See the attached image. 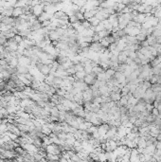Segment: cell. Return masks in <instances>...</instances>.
Masks as SVG:
<instances>
[{
	"label": "cell",
	"mask_w": 161,
	"mask_h": 162,
	"mask_svg": "<svg viewBox=\"0 0 161 162\" xmlns=\"http://www.w3.org/2000/svg\"><path fill=\"white\" fill-rule=\"evenodd\" d=\"M44 10H45V6L42 5V4H39V5L35 6V7H31L30 8V12L36 17L40 16L44 12Z\"/></svg>",
	"instance_id": "6da1fadb"
},
{
	"label": "cell",
	"mask_w": 161,
	"mask_h": 162,
	"mask_svg": "<svg viewBox=\"0 0 161 162\" xmlns=\"http://www.w3.org/2000/svg\"><path fill=\"white\" fill-rule=\"evenodd\" d=\"M36 67L38 68V70L40 71V73L45 75V76H48L49 73H50V67L49 66H46V65H43L42 63H38Z\"/></svg>",
	"instance_id": "7a4b0ae2"
},
{
	"label": "cell",
	"mask_w": 161,
	"mask_h": 162,
	"mask_svg": "<svg viewBox=\"0 0 161 162\" xmlns=\"http://www.w3.org/2000/svg\"><path fill=\"white\" fill-rule=\"evenodd\" d=\"M96 80H97V75L94 74V73H91V74H86L85 75V79H84V82L88 86H90V85H94V83L96 82Z\"/></svg>",
	"instance_id": "3957f363"
},
{
	"label": "cell",
	"mask_w": 161,
	"mask_h": 162,
	"mask_svg": "<svg viewBox=\"0 0 161 162\" xmlns=\"http://www.w3.org/2000/svg\"><path fill=\"white\" fill-rule=\"evenodd\" d=\"M83 100H84V103L85 102H92L93 95H92V90L90 88H88L87 90L83 92Z\"/></svg>",
	"instance_id": "277c9868"
},
{
	"label": "cell",
	"mask_w": 161,
	"mask_h": 162,
	"mask_svg": "<svg viewBox=\"0 0 161 162\" xmlns=\"http://www.w3.org/2000/svg\"><path fill=\"white\" fill-rule=\"evenodd\" d=\"M109 129H110V126L108 123H102L101 126L98 127V133L100 136H105L106 133L109 131Z\"/></svg>",
	"instance_id": "5b68a950"
},
{
	"label": "cell",
	"mask_w": 161,
	"mask_h": 162,
	"mask_svg": "<svg viewBox=\"0 0 161 162\" xmlns=\"http://www.w3.org/2000/svg\"><path fill=\"white\" fill-rule=\"evenodd\" d=\"M30 59L28 58V57H25V56H22L18 59V66H21V67H29L30 66Z\"/></svg>",
	"instance_id": "8992f818"
},
{
	"label": "cell",
	"mask_w": 161,
	"mask_h": 162,
	"mask_svg": "<svg viewBox=\"0 0 161 162\" xmlns=\"http://www.w3.org/2000/svg\"><path fill=\"white\" fill-rule=\"evenodd\" d=\"M56 48H58L60 50L68 51L69 50V44L65 41H59L56 45Z\"/></svg>",
	"instance_id": "52a82bcc"
},
{
	"label": "cell",
	"mask_w": 161,
	"mask_h": 162,
	"mask_svg": "<svg viewBox=\"0 0 161 162\" xmlns=\"http://www.w3.org/2000/svg\"><path fill=\"white\" fill-rule=\"evenodd\" d=\"M95 17H96L98 20H100V21L102 22V21H103V20L108 19L109 15H108V14H106V13L103 11V9H102V10H100V11H98V12L96 13Z\"/></svg>",
	"instance_id": "ba28073f"
},
{
	"label": "cell",
	"mask_w": 161,
	"mask_h": 162,
	"mask_svg": "<svg viewBox=\"0 0 161 162\" xmlns=\"http://www.w3.org/2000/svg\"><path fill=\"white\" fill-rule=\"evenodd\" d=\"M48 39L52 42H59L60 39H61V36L54 30V31H50L48 33Z\"/></svg>",
	"instance_id": "9c48e42d"
},
{
	"label": "cell",
	"mask_w": 161,
	"mask_h": 162,
	"mask_svg": "<svg viewBox=\"0 0 161 162\" xmlns=\"http://www.w3.org/2000/svg\"><path fill=\"white\" fill-rule=\"evenodd\" d=\"M127 55L124 53V51L120 52L118 57V60H119V65H123V64H126V60H127Z\"/></svg>",
	"instance_id": "30bf717a"
},
{
	"label": "cell",
	"mask_w": 161,
	"mask_h": 162,
	"mask_svg": "<svg viewBox=\"0 0 161 162\" xmlns=\"http://www.w3.org/2000/svg\"><path fill=\"white\" fill-rule=\"evenodd\" d=\"M17 77H18V79L25 85V86H30V85H31V82L29 81V80H28L27 78L25 77V75H22V74H18L17 75Z\"/></svg>",
	"instance_id": "8fae6325"
},
{
	"label": "cell",
	"mask_w": 161,
	"mask_h": 162,
	"mask_svg": "<svg viewBox=\"0 0 161 162\" xmlns=\"http://www.w3.org/2000/svg\"><path fill=\"white\" fill-rule=\"evenodd\" d=\"M16 69H17V73H18V74L25 75L27 73H28L29 67H21V66H18L16 67Z\"/></svg>",
	"instance_id": "7c38bea8"
},
{
	"label": "cell",
	"mask_w": 161,
	"mask_h": 162,
	"mask_svg": "<svg viewBox=\"0 0 161 162\" xmlns=\"http://www.w3.org/2000/svg\"><path fill=\"white\" fill-rule=\"evenodd\" d=\"M24 13L23 11V9L21 8H14L13 9V11H12V16L16 17V18H19L22 14Z\"/></svg>",
	"instance_id": "4fadbf2b"
},
{
	"label": "cell",
	"mask_w": 161,
	"mask_h": 162,
	"mask_svg": "<svg viewBox=\"0 0 161 162\" xmlns=\"http://www.w3.org/2000/svg\"><path fill=\"white\" fill-rule=\"evenodd\" d=\"M110 98H111V101L114 102H119L120 98H121V95L119 93H114V92H111L110 94Z\"/></svg>",
	"instance_id": "5bb4252c"
},
{
	"label": "cell",
	"mask_w": 161,
	"mask_h": 162,
	"mask_svg": "<svg viewBox=\"0 0 161 162\" xmlns=\"http://www.w3.org/2000/svg\"><path fill=\"white\" fill-rule=\"evenodd\" d=\"M115 74H116V71L114 69H112V68H108L107 70H105V75H106L107 81L110 80L111 78H113V77L115 76Z\"/></svg>",
	"instance_id": "9a60e30c"
},
{
	"label": "cell",
	"mask_w": 161,
	"mask_h": 162,
	"mask_svg": "<svg viewBox=\"0 0 161 162\" xmlns=\"http://www.w3.org/2000/svg\"><path fill=\"white\" fill-rule=\"evenodd\" d=\"M128 99H129V96H121V98H120V100H119V106L121 107V106H126L128 103Z\"/></svg>",
	"instance_id": "2e32d148"
},
{
	"label": "cell",
	"mask_w": 161,
	"mask_h": 162,
	"mask_svg": "<svg viewBox=\"0 0 161 162\" xmlns=\"http://www.w3.org/2000/svg\"><path fill=\"white\" fill-rule=\"evenodd\" d=\"M89 23H90V25H91V27H94V28H96L97 26L99 25L100 23H101V21L100 20H98L96 17H92V18H90V19H88L87 20Z\"/></svg>",
	"instance_id": "e0dca14e"
},
{
	"label": "cell",
	"mask_w": 161,
	"mask_h": 162,
	"mask_svg": "<svg viewBox=\"0 0 161 162\" xmlns=\"http://www.w3.org/2000/svg\"><path fill=\"white\" fill-rule=\"evenodd\" d=\"M42 133L45 135V136H49L51 133H52V131H51L50 128H48L47 126V124H45L44 126H42Z\"/></svg>",
	"instance_id": "ac0fdd59"
},
{
	"label": "cell",
	"mask_w": 161,
	"mask_h": 162,
	"mask_svg": "<svg viewBox=\"0 0 161 162\" xmlns=\"http://www.w3.org/2000/svg\"><path fill=\"white\" fill-rule=\"evenodd\" d=\"M85 75H86V73H85V71H82V72H76V74H75V79L76 80H80V81H84V79H85Z\"/></svg>",
	"instance_id": "d6986e66"
},
{
	"label": "cell",
	"mask_w": 161,
	"mask_h": 162,
	"mask_svg": "<svg viewBox=\"0 0 161 162\" xmlns=\"http://www.w3.org/2000/svg\"><path fill=\"white\" fill-rule=\"evenodd\" d=\"M103 72H105V70H103L100 66H97V67H93V70H92V73L96 74V75L101 74V73H103Z\"/></svg>",
	"instance_id": "ffe728a7"
},
{
	"label": "cell",
	"mask_w": 161,
	"mask_h": 162,
	"mask_svg": "<svg viewBox=\"0 0 161 162\" xmlns=\"http://www.w3.org/2000/svg\"><path fill=\"white\" fill-rule=\"evenodd\" d=\"M50 116L51 117H54V118H58L59 117V110H58V108L56 106H54V107L51 108Z\"/></svg>",
	"instance_id": "44dd1931"
},
{
	"label": "cell",
	"mask_w": 161,
	"mask_h": 162,
	"mask_svg": "<svg viewBox=\"0 0 161 162\" xmlns=\"http://www.w3.org/2000/svg\"><path fill=\"white\" fill-rule=\"evenodd\" d=\"M100 110H101V104H95V103L91 104V112L92 113H98Z\"/></svg>",
	"instance_id": "7402d4cb"
},
{
	"label": "cell",
	"mask_w": 161,
	"mask_h": 162,
	"mask_svg": "<svg viewBox=\"0 0 161 162\" xmlns=\"http://www.w3.org/2000/svg\"><path fill=\"white\" fill-rule=\"evenodd\" d=\"M156 118H157V117H155V116H153V115L151 114V115H149L148 117H146V119H145V121H146V122H148V123H149V125H150L151 123L154 122V120L156 119Z\"/></svg>",
	"instance_id": "603a6c76"
},
{
	"label": "cell",
	"mask_w": 161,
	"mask_h": 162,
	"mask_svg": "<svg viewBox=\"0 0 161 162\" xmlns=\"http://www.w3.org/2000/svg\"><path fill=\"white\" fill-rule=\"evenodd\" d=\"M92 70H93V67L91 66V63L90 64H86L85 66V72L86 74H91Z\"/></svg>",
	"instance_id": "cb8c5ba5"
},
{
	"label": "cell",
	"mask_w": 161,
	"mask_h": 162,
	"mask_svg": "<svg viewBox=\"0 0 161 162\" xmlns=\"http://www.w3.org/2000/svg\"><path fill=\"white\" fill-rule=\"evenodd\" d=\"M136 39L139 43H142V42H144V41L147 40V36L144 35V34H142V33H139L137 36H136Z\"/></svg>",
	"instance_id": "d4e9b609"
},
{
	"label": "cell",
	"mask_w": 161,
	"mask_h": 162,
	"mask_svg": "<svg viewBox=\"0 0 161 162\" xmlns=\"http://www.w3.org/2000/svg\"><path fill=\"white\" fill-rule=\"evenodd\" d=\"M105 152L98 153V158H99V162H107V159L105 157Z\"/></svg>",
	"instance_id": "484cf974"
},
{
	"label": "cell",
	"mask_w": 161,
	"mask_h": 162,
	"mask_svg": "<svg viewBox=\"0 0 161 162\" xmlns=\"http://www.w3.org/2000/svg\"><path fill=\"white\" fill-rule=\"evenodd\" d=\"M74 15H75V17L77 18V20H78V21H80V22L85 20L84 13H82L81 11H77V12H75V13H74Z\"/></svg>",
	"instance_id": "4316f807"
},
{
	"label": "cell",
	"mask_w": 161,
	"mask_h": 162,
	"mask_svg": "<svg viewBox=\"0 0 161 162\" xmlns=\"http://www.w3.org/2000/svg\"><path fill=\"white\" fill-rule=\"evenodd\" d=\"M57 136H58V138H59L60 140H62V141H65V142H66V138H67V134H66V133L62 132V133L58 134Z\"/></svg>",
	"instance_id": "83f0119b"
},
{
	"label": "cell",
	"mask_w": 161,
	"mask_h": 162,
	"mask_svg": "<svg viewBox=\"0 0 161 162\" xmlns=\"http://www.w3.org/2000/svg\"><path fill=\"white\" fill-rule=\"evenodd\" d=\"M74 67H75L76 72H82V71H85V66H84V65H82L81 63H80V64H78V65H75V66H74Z\"/></svg>",
	"instance_id": "f1b7e54d"
},
{
	"label": "cell",
	"mask_w": 161,
	"mask_h": 162,
	"mask_svg": "<svg viewBox=\"0 0 161 162\" xmlns=\"http://www.w3.org/2000/svg\"><path fill=\"white\" fill-rule=\"evenodd\" d=\"M86 131L88 132V134H90V135H94V134L98 133V127H97V126H94V125H92L91 127L89 128V129H87Z\"/></svg>",
	"instance_id": "f546056e"
},
{
	"label": "cell",
	"mask_w": 161,
	"mask_h": 162,
	"mask_svg": "<svg viewBox=\"0 0 161 162\" xmlns=\"http://www.w3.org/2000/svg\"><path fill=\"white\" fill-rule=\"evenodd\" d=\"M137 148L145 149V148H146V140L140 137V139H139V141H138V143H137Z\"/></svg>",
	"instance_id": "4dcf8cb0"
},
{
	"label": "cell",
	"mask_w": 161,
	"mask_h": 162,
	"mask_svg": "<svg viewBox=\"0 0 161 162\" xmlns=\"http://www.w3.org/2000/svg\"><path fill=\"white\" fill-rule=\"evenodd\" d=\"M152 72L153 75H157V76H161V69L158 67H152Z\"/></svg>",
	"instance_id": "1f68e13d"
},
{
	"label": "cell",
	"mask_w": 161,
	"mask_h": 162,
	"mask_svg": "<svg viewBox=\"0 0 161 162\" xmlns=\"http://www.w3.org/2000/svg\"><path fill=\"white\" fill-rule=\"evenodd\" d=\"M129 93H130V90H129V87H128L127 85H126L122 89H121L120 95H121V96H127Z\"/></svg>",
	"instance_id": "d6a6232c"
},
{
	"label": "cell",
	"mask_w": 161,
	"mask_h": 162,
	"mask_svg": "<svg viewBox=\"0 0 161 162\" xmlns=\"http://www.w3.org/2000/svg\"><path fill=\"white\" fill-rule=\"evenodd\" d=\"M66 93H67L66 90V89H63V88H59V89L56 90V94H57L58 96H61V97H65V95Z\"/></svg>",
	"instance_id": "836d02e7"
},
{
	"label": "cell",
	"mask_w": 161,
	"mask_h": 162,
	"mask_svg": "<svg viewBox=\"0 0 161 162\" xmlns=\"http://www.w3.org/2000/svg\"><path fill=\"white\" fill-rule=\"evenodd\" d=\"M66 100H67V101H69V102H74V96L72 95L71 93H66V95H65V97H64Z\"/></svg>",
	"instance_id": "e575fe53"
},
{
	"label": "cell",
	"mask_w": 161,
	"mask_h": 162,
	"mask_svg": "<svg viewBox=\"0 0 161 162\" xmlns=\"http://www.w3.org/2000/svg\"><path fill=\"white\" fill-rule=\"evenodd\" d=\"M13 39H14V41H15V42H16L18 45H19L20 43L23 42V40H24V38H23L22 36H20L19 34H16V35L14 36V38H13Z\"/></svg>",
	"instance_id": "d590c367"
},
{
	"label": "cell",
	"mask_w": 161,
	"mask_h": 162,
	"mask_svg": "<svg viewBox=\"0 0 161 162\" xmlns=\"http://www.w3.org/2000/svg\"><path fill=\"white\" fill-rule=\"evenodd\" d=\"M82 23V26L85 28V29H90L91 28V25H90V23L87 21V20H84V21H82L81 22Z\"/></svg>",
	"instance_id": "8d00e7d4"
},
{
	"label": "cell",
	"mask_w": 161,
	"mask_h": 162,
	"mask_svg": "<svg viewBox=\"0 0 161 162\" xmlns=\"http://www.w3.org/2000/svg\"><path fill=\"white\" fill-rule=\"evenodd\" d=\"M100 43H101V45L102 46V48H108V47L110 46V44L106 41V39H105V38H104V39H102Z\"/></svg>",
	"instance_id": "74e56055"
},
{
	"label": "cell",
	"mask_w": 161,
	"mask_h": 162,
	"mask_svg": "<svg viewBox=\"0 0 161 162\" xmlns=\"http://www.w3.org/2000/svg\"><path fill=\"white\" fill-rule=\"evenodd\" d=\"M92 103H95V104H102V97H97V98H94L93 101H92Z\"/></svg>",
	"instance_id": "f35d334b"
},
{
	"label": "cell",
	"mask_w": 161,
	"mask_h": 162,
	"mask_svg": "<svg viewBox=\"0 0 161 162\" xmlns=\"http://www.w3.org/2000/svg\"><path fill=\"white\" fill-rule=\"evenodd\" d=\"M128 57H129L130 59H132L133 61H134V60L137 57L136 52H135V51H129V53H128Z\"/></svg>",
	"instance_id": "ab89813d"
},
{
	"label": "cell",
	"mask_w": 161,
	"mask_h": 162,
	"mask_svg": "<svg viewBox=\"0 0 161 162\" xmlns=\"http://www.w3.org/2000/svg\"><path fill=\"white\" fill-rule=\"evenodd\" d=\"M66 72L68 73V75H69V76H71V75H75V74H76V70H75L74 66H73V67H71L70 68H68L67 70H66Z\"/></svg>",
	"instance_id": "60d3db41"
},
{
	"label": "cell",
	"mask_w": 161,
	"mask_h": 162,
	"mask_svg": "<svg viewBox=\"0 0 161 162\" xmlns=\"http://www.w3.org/2000/svg\"><path fill=\"white\" fill-rule=\"evenodd\" d=\"M143 122H144V120H142V119H136V122L134 123V126H136V127L137 128L141 127V125H142Z\"/></svg>",
	"instance_id": "b9f144b4"
},
{
	"label": "cell",
	"mask_w": 161,
	"mask_h": 162,
	"mask_svg": "<svg viewBox=\"0 0 161 162\" xmlns=\"http://www.w3.org/2000/svg\"><path fill=\"white\" fill-rule=\"evenodd\" d=\"M71 26H72V28L75 29V30H77L81 26H82V23L80 22V21H77V22H75V23H73V24H71Z\"/></svg>",
	"instance_id": "7bdbcfd3"
},
{
	"label": "cell",
	"mask_w": 161,
	"mask_h": 162,
	"mask_svg": "<svg viewBox=\"0 0 161 162\" xmlns=\"http://www.w3.org/2000/svg\"><path fill=\"white\" fill-rule=\"evenodd\" d=\"M70 159H71V160H73L74 162H81L82 161V159L78 156V154H77V153H75L74 155H72V156L70 157Z\"/></svg>",
	"instance_id": "ee69618b"
},
{
	"label": "cell",
	"mask_w": 161,
	"mask_h": 162,
	"mask_svg": "<svg viewBox=\"0 0 161 162\" xmlns=\"http://www.w3.org/2000/svg\"><path fill=\"white\" fill-rule=\"evenodd\" d=\"M117 46H118V44L117 43H114V44H111L110 46L108 47V50L112 52V51H114L116 48H117Z\"/></svg>",
	"instance_id": "f6af8a7d"
},
{
	"label": "cell",
	"mask_w": 161,
	"mask_h": 162,
	"mask_svg": "<svg viewBox=\"0 0 161 162\" xmlns=\"http://www.w3.org/2000/svg\"><path fill=\"white\" fill-rule=\"evenodd\" d=\"M151 114L153 115V116H155V117H158L159 116V111L157 108H153V110L151 111Z\"/></svg>",
	"instance_id": "bcb514c9"
},
{
	"label": "cell",
	"mask_w": 161,
	"mask_h": 162,
	"mask_svg": "<svg viewBox=\"0 0 161 162\" xmlns=\"http://www.w3.org/2000/svg\"><path fill=\"white\" fill-rule=\"evenodd\" d=\"M56 107L58 108V110L59 112H62V111H65V112H66V107L63 105V104H58V105H56Z\"/></svg>",
	"instance_id": "7dc6e473"
},
{
	"label": "cell",
	"mask_w": 161,
	"mask_h": 162,
	"mask_svg": "<svg viewBox=\"0 0 161 162\" xmlns=\"http://www.w3.org/2000/svg\"><path fill=\"white\" fill-rule=\"evenodd\" d=\"M89 46H90V44H88V43H81V44H80V48H89Z\"/></svg>",
	"instance_id": "c3c4849f"
},
{
	"label": "cell",
	"mask_w": 161,
	"mask_h": 162,
	"mask_svg": "<svg viewBox=\"0 0 161 162\" xmlns=\"http://www.w3.org/2000/svg\"><path fill=\"white\" fill-rule=\"evenodd\" d=\"M134 63H135L136 65H137V66H140V65H141V60L138 59V58L136 57V59L134 60Z\"/></svg>",
	"instance_id": "681fc988"
},
{
	"label": "cell",
	"mask_w": 161,
	"mask_h": 162,
	"mask_svg": "<svg viewBox=\"0 0 161 162\" xmlns=\"http://www.w3.org/2000/svg\"><path fill=\"white\" fill-rule=\"evenodd\" d=\"M136 118H135V117H132V118H129V121H130L131 123H133V124H134V123L136 122Z\"/></svg>",
	"instance_id": "f907efd6"
},
{
	"label": "cell",
	"mask_w": 161,
	"mask_h": 162,
	"mask_svg": "<svg viewBox=\"0 0 161 162\" xmlns=\"http://www.w3.org/2000/svg\"><path fill=\"white\" fill-rule=\"evenodd\" d=\"M156 140H157V141H161V133L158 134V136H156Z\"/></svg>",
	"instance_id": "816d5d0a"
},
{
	"label": "cell",
	"mask_w": 161,
	"mask_h": 162,
	"mask_svg": "<svg viewBox=\"0 0 161 162\" xmlns=\"http://www.w3.org/2000/svg\"><path fill=\"white\" fill-rule=\"evenodd\" d=\"M2 20H3V16H2L1 14H0V24L2 23Z\"/></svg>",
	"instance_id": "f5cc1de1"
}]
</instances>
